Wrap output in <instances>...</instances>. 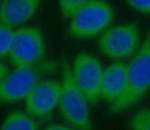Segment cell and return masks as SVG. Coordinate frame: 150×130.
I'll list each match as a JSON object with an SVG mask.
<instances>
[{
    "instance_id": "obj_1",
    "label": "cell",
    "mask_w": 150,
    "mask_h": 130,
    "mask_svg": "<svg viewBox=\"0 0 150 130\" xmlns=\"http://www.w3.org/2000/svg\"><path fill=\"white\" fill-rule=\"evenodd\" d=\"M150 90V32L140 50L128 65L127 86L123 94L111 104L113 113H120L140 102Z\"/></svg>"
},
{
    "instance_id": "obj_2",
    "label": "cell",
    "mask_w": 150,
    "mask_h": 130,
    "mask_svg": "<svg viewBox=\"0 0 150 130\" xmlns=\"http://www.w3.org/2000/svg\"><path fill=\"white\" fill-rule=\"evenodd\" d=\"M56 64L43 61L35 65L16 68L0 80V102L13 103L26 99L27 95L45 76L53 73Z\"/></svg>"
},
{
    "instance_id": "obj_3",
    "label": "cell",
    "mask_w": 150,
    "mask_h": 130,
    "mask_svg": "<svg viewBox=\"0 0 150 130\" xmlns=\"http://www.w3.org/2000/svg\"><path fill=\"white\" fill-rule=\"evenodd\" d=\"M62 84L59 105L61 114L71 126L78 129L92 128L88 109V101L75 83L71 69L66 62L62 64Z\"/></svg>"
},
{
    "instance_id": "obj_4",
    "label": "cell",
    "mask_w": 150,
    "mask_h": 130,
    "mask_svg": "<svg viewBox=\"0 0 150 130\" xmlns=\"http://www.w3.org/2000/svg\"><path fill=\"white\" fill-rule=\"evenodd\" d=\"M112 7L104 0H89L73 16L69 33L77 38H88L100 34L112 22Z\"/></svg>"
},
{
    "instance_id": "obj_5",
    "label": "cell",
    "mask_w": 150,
    "mask_h": 130,
    "mask_svg": "<svg viewBox=\"0 0 150 130\" xmlns=\"http://www.w3.org/2000/svg\"><path fill=\"white\" fill-rule=\"evenodd\" d=\"M46 47L39 29L21 28L14 31L8 55L16 68L35 65L43 62Z\"/></svg>"
},
{
    "instance_id": "obj_6",
    "label": "cell",
    "mask_w": 150,
    "mask_h": 130,
    "mask_svg": "<svg viewBox=\"0 0 150 130\" xmlns=\"http://www.w3.org/2000/svg\"><path fill=\"white\" fill-rule=\"evenodd\" d=\"M140 31L135 23H125L106 30L98 40L99 49L105 56L115 60L128 58L136 51Z\"/></svg>"
},
{
    "instance_id": "obj_7",
    "label": "cell",
    "mask_w": 150,
    "mask_h": 130,
    "mask_svg": "<svg viewBox=\"0 0 150 130\" xmlns=\"http://www.w3.org/2000/svg\"><path fill=\"white\" fill-rule=\"evenodd\" d=\"M72 75L89 104H96L101 98L103 68L96 57L86 53L77 55L74 62Z\"/></svg>"
},
{
    "instance_id": "obj_8",
    "label": "cell",
    "mask_w": 150,
    "mask_h": 130,
    "mask_svg": "<svg viewBox=\"0 0 150 130\" xmlns=\"http://www.w3.org/2000/svg\"><path fill=\"white\" fill-rule=\"evenodd\" d=\"M62 84L53 80H40L26 97L28 114L38 119H46L59 104Z\"/></svg>"
},
{
    "instance_id": "obj_9",
    "label": "cell",
    "mask_w": 150,
    "mask_h": 130,
    "mask_svg": "<svg viewBox=\"0 0 150 130\" xmlns=\"http://www.w3.org/2000/svg\"><path fill=\"white\" fill-rule=\"evenodd\" d=\"M41 0H4L0 5V24L14 28L31 19Z\"/></svg>"
},
{
    "instance_id": "obj_10",
    "label": "cell",
    "mask_w": 150,
    "mask_h": 130,
    "mask_svg": "<svg viewBox=\"0 0 150 130\" xmlns=\"http://www.w3.org/2000/svg\"><path fill=\"white\" fill-rule=\"evenodd\" d=\"M128 65L122 62L111 64L103 72L101 97L111 104L123 94L127 86Z\"/></svg>"
},
{
    "instance_id": "obj_11",
    "label": "cell",
    "mask_w": 150,
    "mask_h": 130,
    "mask_svg": "<svg viewBox=\"0 0 150 130\" xmlns=\"http://www.w3.org/2000/svg\"><path fill=\"white\" fill-rule=\"evenodd\" d=\"M41 126L30 115L15 111L11 113L4 120L1 129L5 130L10 129H26L37 130L39 129Z\"/></svg>"
},
{
    "instance_id": "obj_12",
    "label": "cell",
    "mask_w": 150,
    "mask_h": 130,
    "mask_svg": "<svg viewBox=\"0 0 150 130\" xmlns=\"http://www.w3.org/2000/svg\"><path fill=\"white\" fill-rule=\"evenodd\" d=\"M129 128L135 130H150V108L136 112L130 120Z\"/></svg>"
},
{
    "instance_id": "obj_13",
    "label": "cell",
    "mask_w": 150,
    "mask_h": 130,
    "mask_svg": "<svg viewBox=\"0 0 150 130\" xmlns=\"http://www.w3.org/2000/svg\"><path fill=\"white\" fill-rule=\"evenodd\" d=\"M89 0H59L60 10L65 17L70 18Z\"/></svg>"
},
{
    "instance_id": "obj_14",
    "label": "cell",
    "mask_w": 150,
    "mask_h": 130,
    "mask_svg": "<svg viewBox=\"0 0 150 130\" xmlns=\"http://www.w3.org/2000/svg\"><path fill=\"white\" fill-rule=\"evenodd\" d=\"M13 33L11 28L0 24V58L8 54Z\"/></svg>"
},
{
    "instance_id": "obj_15",
    "label": "cell",
    "mask_w": 150,
    "mask_h": 130,
    "mask_svg": "<svg viewBox=\"0 0 150 130\" xmlns=\"http://www.w3.org/2000/svg\"><path fill=\"white\" fill-rule=\"evenodd\" d=\"M130 7L141 14L150 15V0H126Z\"/></svg>"
},
{
    "instance_id": "obj_16",
    "label": "cell",
    "mask_w": 150,
    "mask_h": 130,
    "mask_svg": "<svg viewBox=\"0 0 150 130\" xmlns=\"http://www.w3.org/2000/svg\"><path fill=\"white\" fill-rule=\"evenodd\" d=\"M71 127L68 126L62 125V124H51V125L48 126L46 127V129H71Z\"/></svg>"
},
{
    "instance_id": "obj_17",
    "label": "cell",
    "mask_w": 150,
    "mask_h": 130,
    "mask_svg": "<svg viewBox=\"0 0 150 130\" xmlns=\"http://www.w3.org/2000/svg\"><path fill=\"white\" fill-rule=\"evenodd\" d=\"M8 73V69L2 63L0 62V80H2L3 77L7 75Z\"/></svg>"
}]
</instances>
